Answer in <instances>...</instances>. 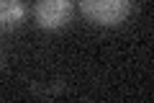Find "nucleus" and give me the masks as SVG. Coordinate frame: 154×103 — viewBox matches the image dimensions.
<instances>
[{
	"instance_id": "f257e3e1",
	"label": "nucleus",
	"mask_w": 154,
	"mask_h": 103,
	"mask_svg": "<svg viewBox=\"0 0 154 103\" xmlns=\"http://www.w3.org/2000/svg\"><path fill=\"white\" fill-rule=\"evenodd\" d=\"M134 0H80L85 21L93 26H118L131 16Z\"/></svg>"
},
{
	"instance_id": "f03ea898",
	"label": "nucleus",
	"mask_w": 154,
	"mask_h": 103,
	"mask_svg": "<svg viewBox=\"0 0 154 103\" xmlns=\"http://www.w3.org/2000/svg\"><path fill=\"white\" fill-rule=\"evenodd\" d=\"M75 3L72 0H36L33 5V18L36 26L44 31H59L72 21Z\"/></svg>"
},
{
	"instance_id": "7ed1b4c3",
	"label": "nucleus",
	"mask_w": 154,
	"mask_h": 103,
	"mask_svg": "<svg viewBox=\"0 0 154 103\" xmlns=\"http://www.w3.org/2000/svg\"><path fill=\"white\" fill-rule=\"evenodd\" d=\"M26 18V8L21 0H0V31H13Z\"/></svg>"
}]
</instances>
